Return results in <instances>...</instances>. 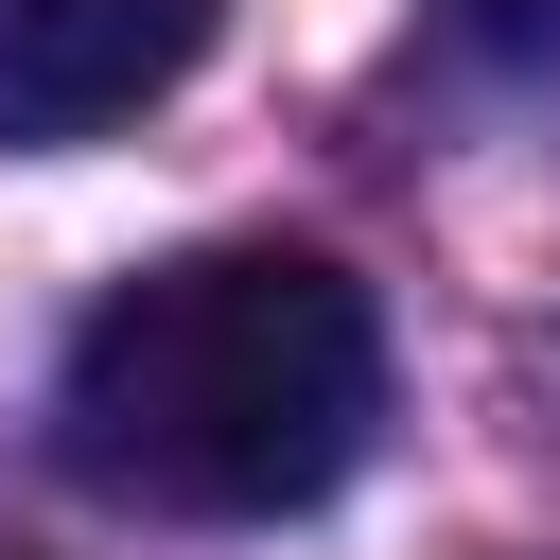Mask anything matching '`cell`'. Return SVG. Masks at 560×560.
<instances>
[{"mask_svg": "<svg viewBox=\"0 0 560 560\" xmlns=\"http://www.w3.org/2000/svg\"><path fill=\"white\" fill-rule=\"evenodd\" d=\"M0 560H18V542H0Z\"/></svg>", "mask_w": 560, "mask_h": 560, "instance_id": "277c9868", "label": "cell"}, {"mask_svg": "<svg viewBox=\"0 0 560 560\" xmlns=\"http://www.w3.org/2000/svg\"><path fill=\"white\" fill-rule=\"evenodd\" d=\"M438 35L490 52V70H542V52H560V0H438Z\"/></svg>", "mask_w": 560, "mask_h": 560, "instance_id": "3957f363", "label": "cell"}, {"mask_svg": "<svg viewBox=\"0 0 560 560\" xmlns=\"http://www.w3.org/2000/svg\"><path fill=\"white\" fill-rule=\"evenodd\" d=\"M228 0H0V140L70 158L105 122H140L158 88H192Z\"/></svg>", "mask_w": 560, "mask_h": 560, "instance_id": "7a4b0ae2", "label": "cell"}, {"mask_svg": "<svg viewBox=\"0 0 560 560\" xmlns=\"http://www.w3.org/2000/svg\"><path fill=\"white\" fill-rule=\"evenodd\" d=\"M52 438L105 508L280 525L350 490V455L385 438V315L315 245H175L70 315Z\"/></svg>", "mask_w": 560, "mask_h": 560, "instance_id": "6da1fadb", "label": "cell"}]
</instances>
